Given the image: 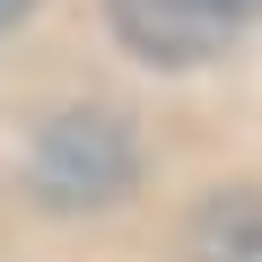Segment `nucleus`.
<instances>
[{"label": "nucleus", "instance_id": "obj_5", "mask_svg": "<svg viewBox=\"0 0 262 262\" xmlns=\"http://www.w3.org/2000/svg\"><path fill=\"white\" fill-rule=\"evenodd\" d=\"M27 9H35V0H0V27H9V18H27Z\"/></svg>", "mask_w": 262, "mask_h": 262}, {"label": "nucleus", "instance_id": "obj_1", "mask_svg": "<svg viewBox=\"0 0 262 262\" xmlns=\"http://www.w3.org/2000/svg\"><path fill=\"white\" fill-rule=\"evenodd\" d=\"M131 166H140V149H131V131L114 114H53L35 158H27V175H35V192L53 210H105V201H122Z\"/></svg>", "mask_w": 262, "mask_h": 262}, {"label": "nucleus", "instance_id": "obj_2", "mask_svg": "<svg viewBox=\"0 0 262 262\" xmlns=\"http://www.w3.org/2000/svg\"><path fill=\"white\" fill-rule=\"evenodd\" d=\"M114 27L131 53H149V61H210V44L227 35L219 18H201L192 0H114Z\"/></svg>", "mask_w": 262, "mask_h": 262}, {"label": "nucleus", "instance_id": "obj_4", "mask_svg": "<svg viewBox=\"0 0 262 262\" xmlns=\"http://www.w3.org/2000/svg\"><path fill=\"white\" fill-rule=\"evenodd\" d=\"M201 18H219V27H245V18H262V0H192Z\"/></svg>", "mask_w": 262, "mask_h": 262}, {"label": "nucleus", "instance_id": "obj_3", "mask_svg": "<svg viewBox=\"0 0 262 262\" xmlns=\"http://www.w3.org/2000/svg\"><path fill=\"white\" fill-rule=\"evenodd\" d=\"M184 262H262V192L253 184L210 192L184 227Z\"/></svg>", "mask_w": 262, "mask_h": 262}]
</instances>
